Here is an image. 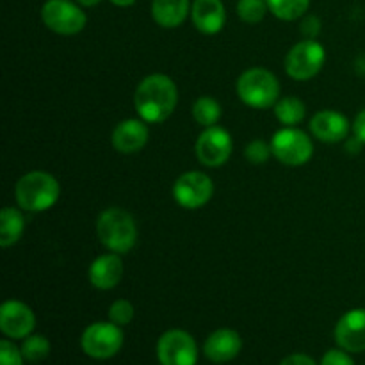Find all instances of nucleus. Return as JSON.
Wrapping results in <instances>:
<instances>
[{"label": "nucleus", "instance_id": "f257e3e1", "mask_svg": "<svg viewBox=\"0 0 365 365\" xmlns=\"http://www.w3.org/2000/svg\"><path fill=\"white\" fill-rule=\"evenodd\" d=\"M178 103V89L164 73H153L139 82L134 106L139 118L146 123H163L173 114Z\"/></svg>", "mask_w": 365, "mask_h": 365}, {"label": "nucleus", "instance_id": "f03ea898", "mask_svg": "<svg viewBox=\"0 0 365 365\" xmlns=\"http://www.w3.org/2000/svg\"><path fill=\"white\" fill-rule=\"evenodd\" d=\"M96 235L109 252L125 255L138 242V225L128 210L110 207L96 220Z\"/></svg>", "mask_w": 365, "mask_h": 365}, {"label": "nucleus", "instance_id": "7ed1b4c3", "mask_svg": "<svg viewBox=\"0 0 365 365\" xmlns=\"http://www.w3.org/2000/svg\"><path fill=\"white\" fill-rule=\"evenodd\" d=\"M61 195V185L53 175L46 171H29L14 187L18 207L27 212H45L52 209Z\"/></svg>", "mask_w": 365, "mask_h": 365}, {"label": "nucleus", "instance_id": "20e7f679", "mask_svg": "<svg viewBox=\"0 0 365 365\" xmlns=\"http://www.w3.org/2000/svg\"><path fill=\"white\" fill-rule=\"evenodd\" d=\"M237 96L252 109H269L280 100V82L266 68H250L237 78Z\"/></svg>", "mask_w": 365, "mask_h": 365}, {"label": "nucleus", "instance_id": "39448f33", "mask_svg": "<svg viewBox=\"0 0 365 365\" xmlns=\"http://www.w3.org/2000/svg\"><path fill=\"white\" fill-rule=\"evenodd\" d=\"M271 150L282 164L298 168L312 159L314 145L307 132L296 127H284L271 138Z\"/></svg>", "mask_w": 365, "mask_h": 365}, {"label": "nucleus", "instance_id": "423d86ee", "mask_svg": "<svg viewBox=\"0 0 365 365\" xmlns=\"http://www.w3.org/2000/svg\"><path fill=\"white\" fill-rule=\"evenodd\" d=\"M41 20L46 29L61 36L78 34L88 24L82 6L73 0H46L41 7Z\"/></svg>", "mask_w": 365, "mask_h": 365}, {"label": "nucleus", "instance_id": "0eeeda50", "mask_svg": "<svg viewBox=\"0 0 365 365\" xmlns=\"http://www.w3.org/2000/svg\"><path fill=\"white\" fill-rule=\"evenodd\" d=\"M327 50L316 39H303L296 43L285 56V71L294 81H310L324 66Z\"/></svg>", "mask_w": 365, "mask_h": 365}, {"label": "nucleus", "instance_id": "6e6552de", "mask_svg": "<svg viewBox=\"0 0 365 365\" xmlns=\"http://www.w3.org/2000/svg\"><path fill=\"white\" fill-rule=\"evenodd\" d=\"M121 327L109 323H93L84 330L81 337V348L88 356L95 360L113 359L123 346Z\"/></svg>", "mask_w": 365, "mask_h": 365}, {"label": "nucleus", "instance_id": "1a4fd4ad", "mask_svg": "<svg viewBox=\"0 0 365 365\" xmlns=\"http://www.w3.org/2000/svg\"><path fill=\"white\" fill-rule=\"evenodd\" d=\"M171 192L182 209L196 210L212 200L214 182L203 171H187L175 180Z\"/></svg>", "mask_w": 365, "mask_h": 365}, {"label": "nucleus", "instance_id": "9d476101", "mask_svg": "<svg viewBox=\"0 0 365 365\" xmlns=\"http://www.w3.org/2000/svg\"><path fill=\"white\" fill-rule=\"evenodd\" d=\"M157 356L160 365H196L198 346L185 330H168L157 342Z\"/></svg>", "mask_w": 365, "mask_h": 365}, {"label": "nucleus", "instance_id": "9b49d317", "mask_svg": "<svg viewBox=\"0 0 365 365\" xmlns=\"http://www.w3.org/2000/svg\"><path fill=\"white\" fill-rule=\"evenodd\" d=\"M234 143H232L230 132L225 130L223 127L205 128L198 135L195 145L196 159L207 168H221L232 155Z\"/></svg>", "mask_w": 365, "mask_h": 365}, {"label": "nucleus", "instance_id": "f8f14e48", "mask_svg": "<svg viewBox=\"0 0 365 365\" xmlns=\"http://www.w3.org/2000/svg\"><path fill=\"white\" fill-rule=\"evenodd\" d=\"M36 327V316L25 303L9 299L0 307V330L7 339H27Z\"/></svg>", "mask_w": 365, "mask_h": 365}, {"label": "nucleus", "instance_id": "ddd939ff", "mask_svg": "<svg viewBox=\"0 0 365 365\" xmlns=\"http://www.w3.org/2000/svg\"><path fill=\"white\" fill-rule=\"evenodd\" d=\"M335 342L348 353L365 351V309H353L339 319Z\"/></svg>", "mask_w": 365, "mask_h": 365}, {"label": "nucleus", "instance_id": "4468645a", "mask_svg": "<svg viewBox=\"0 0 365 365\" xmlns=\"http://www.w3.org/2000/svg\"><path fill=\"white\" fill-rule=\"evenodd\" d=\"M351 128L348 118L339 110L323 109L314 114V118L310 120V132L314 134V138L319 139L321 143H330V145L348 139Z\"/></svg>", "mask_w": 365, "mask_h": 365}, {"label": "nucleus", "instance_id": "2eb2a0df", "mask_svg": "<svg viewBox=\"0 0 365 365\" xmlns=\"http://www.w3.org/2000/svg\"><path fill=\"white\" fill-rule=\"evenodd\" d=\"M148 138L150 130L146 127V121L128 118V120L120 121L114 127L110 141H113L116 152L123 153V155H132V153H138L145 148Z\"/></svg>", "mask_w": 365, "mask_h": 365}, {"label": "nucleus", "instance_id": "dca6fc26", "mask_svg": "<svg viewBox=\"0 0 365 365\" xmlns=\"http://www.w3.org/2000/svg\"><path fill=\"white\" fill-rule=\"evenodd\" d=\"M241 335L230 328H220V330L212 331L203 344V353L214 364L230 362L241 353Z\"/></svg>", "mask_w": 365, "mask_h": 365}, {"label": "nucleus", "instance_id": "f3484780", "mask_svg": "<svg viewBox=\"0 0 365 365\" xmlns=\"http://www.w3.org/2000/svg\"><path fill=\"white\" fill-rule=\"evenodd\" d=\"M89 282L98 291H110L123 278V260L118 253H106L96 257L89 266Z\"/></svg>", "mask_w": 365, "mask_h": 365}, {"label": "nucleus", "instance_id": "a211bd4d", "mask_svg": "<svg viewBox=\"0 0 365 365\" xmlns=\"http://www.w3.org/2000/svg\"><path fill=\"white\" fill-rule=\"evenodd\" d=\"M191 18L202 34L212 36L223 31L227 24V9L221 0H195L191 6Z\"/></svg>", "mask_w": 365, "mask_h": 365}, {"label": "nucleus", "instance_id": "6ab92c4d", "mask_svg": "<svg viewBox=\"0 0 365 365\" xmlns=\"http://www.w3.org/2000/svg\"><path fill=\"white\" fill-rule=\"evenodd\" d=\"M189 0H152V18L164 29H177L191 13Z\"/></svg>", "mask_w": 365, "mask_h": 365}, {"label": "nucleus", "instance_id": "aec40b11", "mask_svg": "<svg viewBox=\"0 0 365 365\" xmlns=\"http://www.w3.org/2000/svg\"><path fill=\"white\" fill-rule=\"evenodd\" d=\"M25 230L24 214L14 207H4L0 212V246L9 248L16 245Z\"/></svg>", "mask_w": 365, "mask_h": 365}, {"label": "nucleus", "instance_id": "412c9836", "mask_svg": "<svg viewBox=\"0 0 365 365\" xmlns=\"http://www.w3.org/2000/svg\"><path fill=\"white\" fill-rule=\"evenodd\" d=\"M307 107L296 96H284L274 103V116L284 127H296L305 120Z\"/></svg>", "mask_w": 365, "mask_h": 365}, {"label": "nucleus", "instance_id": "4be33fe9", "mask_svg": "<svg viewBox=\"0 0 365 365\" xmlns=\"http://www.w3.org/2000/svg\"><path fill=\"white\" fill-rule=\"evenodd\" d=\"M192 118L203 128H209L217 125L221 118V106L212 96H200L192 103Z\"/></svg>", "mask_w": 365, "mask_h": 365}, {"label": "nucleus", "instance_id": "5701e85b", "mask_svg": "<svg viewBox=\"0 0 365 365\" xmlns=\"http://www.w3.org/2000/svg\"><path fill=\"white\" fill-rule=\"evenodd\" d=\"M271 13L284 21H294L309 11L310 0H266Z\"/></svg>", "mask_w": 365, "mask_h": 365}, {"label": "nucleus", "instance_id": "b1692460", "mask_svg": "<svg viewBox=\"0 0 365 365\" xmlns=\"http://www.w3.org/2000/svg\"><path fill=\"white\" fill-rule=\"evenodd\" d=\"M21 355L25 362L38 364L50 355V342L43 335H29L21 344Z\"/></svg>", "mask_w": 365, "mask_h": 365}, {"label": "nucleus", "instance_id": "393cba45", "mask_svg": "<svg viewBox=\"0 0 365 365\" xmlns=\"http://www.w3.org/2000/svg\"><path fill=\"white\" fill-rule=\"evenodd\" d=\"M267 11H269V7H267L266 0H239L237 2V16L245 24H259L264 20Z\"/></svg>", "mask_w": 365, "mask_h": 365}, {"label": "nucleus", "instance_id": "a878e982", "mask_svg": "<svg viewBox=\"0 0 365 365\" xmlns=\"http://www.w3.org/2000/svg\"><path fill=\"white\" fill-rule=\"evenodd\" d=\"M134 319V305L128 299H116L109 307V321L118 327H127Z\"/></svg>", "mask_w": 365, "mask_h": 365}, {"label": "nucleus", "instance_id": "bb28decb", "mask_svg": "<svg viewBox=\"0 0 365 365\" xmlns=\"http://www.w3.org/2000/svg\"><path fill=\"white\" fill-rule=\"evenodd\" d=\"M246 159L252 164H264L267 163L271 155H273V150H271V143L264 141V139H253L248 143L245 150Z\"/></svg>", "mask_w": 365, "mask_h": 365}, {"label": "nucleus", "instance_id": "cd10ccee", "mask_svg": "<svg viewBox=\"0 0 365 365\" xmlns=\"http://www.w3.org/2000/svg\"><path fill=\"white\" fill-rule=\"evenodd\" d=\"M24 362L25 359L21 355V349H18L7 339L0 341V365H24Z\"/></svg>", "mask_w": 365, "mask_h": 365}, {"label": "nucleus", "instance_id": "c85d7f7f", "mask_svg": "<svg viewBox=\"0 0 365 365\" xmlns=\"http://www.w3.org/2000/svg\"><path fill=\"white\" fill-rule=\"evenodd\" d=\"M321 365H355L351 356L348 355V351L344 349H330V351L324 353Z\"/></svg>", "mask_w": 365, "mask_h": 365}, {"label": "nucleus", "instance_id": "c756f323", "mask_svg": "<svg viewBox=\"0 0 365 365\" xmlns=\"http://www.w3.org/2000/svg\"><path fill=\"white\" fill-rule=\"evenodd\" d=\"M299 31L305 36V39H316L321 32V20L314 14L305 16L302 20V25H299Z\"/></svg>", "mask_w": 365, "mask_h": 365}, {"label": "nucleus", "instance_id": "7c9ffc66", "mask_svg": "<svg viewBox=\"0 0 365 365\" xmlns=\"http://www.w3.org/2000/svg\"><path fill=\"white\" fill-rule=\"evenodd\" d=\"M280 365H316L309 355H303V353H294V355L287 356L280 362Z\"/></svg>", "mask_w": 365, "mask_h": 365}, {"label": "nucleus", "instance_id": "2f4dec72", "mask_svg": "<svg viewBox=\"0 0 365 365\" xmlns=\"http://www.w3.org/2000/svg\"><path fill=\"white\" fill-rule=\"evenodd\" d=\"M353 134L360 139L365 145V109L356 114L355 121H353Z\"/></svg>", "mask_w": 365, "mask_h": 365}, {"label": "nucleus", "instance_id": "473e14b6", "mask_svg": "<svg viewBox=\"0 0 365 365\" xmlns=\"http://www.w3.org/2000/svg\"><path fill=\"white\" fill-rule=\"evenodd\" d=\"M364 146L365 145L356 138V135H353L351 139H346V152H348L349 155H359V153L362 152Z\"/></svg>", "mask_w": 365, "mask_h": 365}, {"label": "nucleus", "instance_id": "72a5a7b5", "mask_svg": "<svg viewBox=\"0 0 365 365\" xmlns=\"http://www.w3.org/2000/svg\"><path fill=\"white\" fill-rule=\"evenodd\" d=\"M109 2L114 4V6H118V7H130V6H134L138 0H109Z\"/></svg>", "mask_w": 365, "mask_h": 365}, {"label": "nucleus", "instance_id": "f704fd0d", "mask_svg": "<svg viewBox=\"0 0 365 365\" xmlns=\"http://www.w3.org/2000/svg\"><path fill=\"white\" fill-rule=\"evenodd\" d=\"M75 2L81 4L82 7H95V6H98L102 0H75Z\"/></svg>", "mask_w": 365, "mask_h": 365}]
</instances>
